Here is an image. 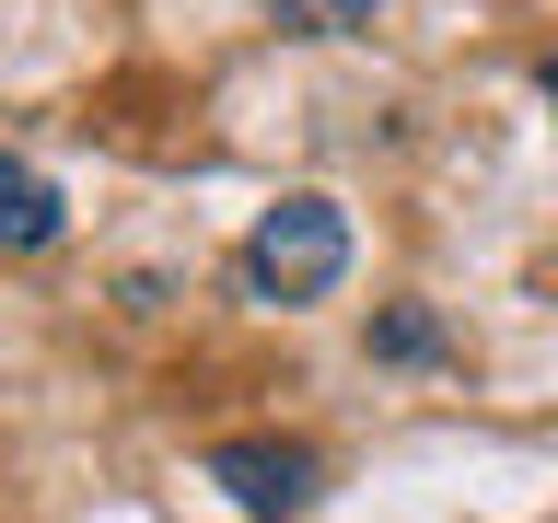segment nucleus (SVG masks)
<instances>
[{"label":"nucleus","mask_w":558,"mask_h":523,"mask_svg":"<svg viewBox=\"0 0 558 523\" xmlns=\"http://www.w3.org/2000/svg\"><path fill=\"white\" fill-rule=\"evenodd\" d=\"M233 279H244V303H279V314L326 303L349 279V209L314 198V186H291V198L256 209V233L233 244Z\"/></svg>","instance_id":"nucleus-1"},{"label":"nucleus","mask_w":558,"mask_h":523,"mask_svg":"<svg viewBox=\"0 0 558 523\" xmlns=\"http://www.w3.org/2000/svg\"><path fill=\"white\" fill-rule=\"evenodd\" d=\"M209 488H233L244 523H291V512H314L326 453H314V442H268V430H244V442H209Z\"/></svg>","instance_id":"nucleus-2"},{"label":"nucleus","mask_w":558,"mask_h":523,"mask_svg":"<svg viewBox=\"0 0 558 523\" xmlns=\"http://www.w3.org/2000/svg\"><path fill=\"white\" fill-rule=\"evenodd\" d=\"M59 233H70L59 174H47V163H24V151H0V244H12V256H47Z\"/></svg>","instance_id":"nucleus-3"},{"label":"nucleus","mask_w":558,"mask_h":523,"mask_svg":"<svg viewBox=\"0 0 558 523\" xmlns=\"http://www.w3.org/2000/svg\"><path fill=\"white\" fill-rule=\"evenodd\" d=\"M442 314L430 303H396V314H373V361H396V373H418V361H442Z\"/></svg>","instance_id":"nucleus-4"},{"label":"nucleus","mask_w":558,"mask_h":523,"mask_svg":"<svg viewBox=\"0 0 558 523\" xmlns=\"http://www.w3.org/2000/svg\"><path fill=\"white\" fill-rule=\"evenodd\" d=\"M384 0H268V24L279 35H361Z\"/></svg>","instance_id":"nucleus-5"},{"label":"nucleus","mask_w":558,"mask_h":523,"mask_svg":"<svg viewBox=\"0 0 558 523\" xmlns=\"http://www.w3.org/2000/svg\"><path fill=\"white\" fill-rule=\"evenodd\" d=\"M535 94H547V105H558V59H547V70H535Z\"/></svg>","instance_id":"nucleus-6"}]
</instances>
